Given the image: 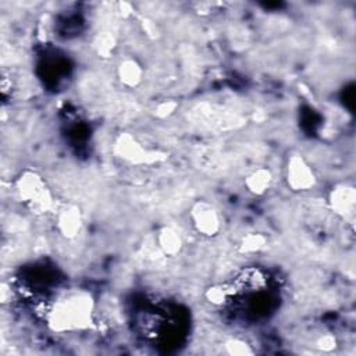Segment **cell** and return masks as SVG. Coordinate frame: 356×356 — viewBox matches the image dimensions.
I'll return each instance as SVG.
<instances>
[{
  "instance_id": "6",
  "label": "cell",
  "mask_w": 356,
  "mask_h": 356,
  "mask_svg": "<svg viewBox=\"0 0 356 356\" xmlns=\"http://www.w3.org/2000/svg\"><path fill=\"white\" fill-rule=\"evenodd\" d=\"M331 210L346 221H352L356 209V191L353 185L338 184L332 188L328 196Z\"/></svg>"
},
{
  "instance_id": "1",
  "label": "cell",
  "mask_w": 356,
  "mask_h": 356,
  "mask_svg": "<svg viewBox=\"0 0 356 356\" xmlns=\"http://www.w3.org/2000/svg\"><path fill=\"white\" fill-rule=\"evenodd\" d=\"M93 298L82 289L70 291L50 302L46 321L54 331H78L90 325L93 320Z\"/></svg>"
},
{
  "instance_id": "7",
  "label": "cell",
  "mask_w": 356,
  "mask_h": 356,
  "mask_svg": "<svg viewBox=\"0 0 356 356\" xmlns=\"http://www.w3.org/2000/svg\"><path fill=\"white\" fill-rule=\"evenodd\" d=\"M56 227L64 238H75L82 229L81 210L74 204H68L58 209L56 213Z\"/></svg>"
},
{
  "instance_id": "15",
  "label": "cell",
  "mask_w": 356,
  "mask_h": 356,
  "mask_svg": "<svg viewBox=\"0 0 356 356\" xmlns=\"http://www.w3.org/2000/svg\"><path fill=\"white\" fill-rule=\"evenodd\" d=\"M177 107H178V104H177L175 102H172V100H165V102H161V103L156 107L154 114H156L159 118H167V117H170V115L175 111Z\"/></svg>"
},
{
  "instance_id": "8",
  "label": "cell",
  "mask_w": 356,
  "mask_h": 356,
  "mask_svg": "<svg viewBox=\"0 0 356 356\" xmlns=\"http://www.w3.org/2000/svg\"><path fill=\"white\" fill-rule=\"evenodd\" d=\"M154 243H156L159 252L164 256H168V257L177 256L181 252L182 246H184L182 236L179 235V232H177L171 227L161 228L156 235Z\"/></svg>"
},
{
  "instance_id": "14",
  "label": "cell",
  "mask_w": 356,
  "mask_h": 356,
  "mask_svg": "<svg viewBox=\"0 0 356 356\" xmlns=\"http://www.w3.org/2000/svg\"><path fill=\"white\" fill-rule=\"evenodd\" d=\"M114 46H115V40H114L113 35H110V33L106 32V33H103V35L99 36V42H97V50H99V53L107 56L110 51H113Z\"/></svg>"
},
{
  "instance_id": "11",
  "label": "cell",
  "mask_w": 356,
  "mask_h": 356,
  "mask_svg": "<svg viewBox=\"0 0 356 356\" xmlns=\"http://www.w3.org/2000/svg\"><path fill=\"white\" fill-rule=\"evenodd\" d=\"M236 289L234 285L229 284H218L206 291V298L210 303L216 306L225 305L231 300V298L235 295Z\"/></svg>"
},
{
  "instance_id": "3",
  "label": "cell",
  "mask_w": 356,
  "mask_h": 356,
  "mask_svg": "<svg viewBox=\"0 0 356 356\" xmlns=\"http://www.w3.org/2000/svg\"><path fill=\"white\" fill-rule=\"evenodd\" d=\"M285 178L288 186L293 192H307L312 191L317 178L312 168V165L306 161V159L300 154H291L285 167Z\"/></svg>"
},
{
  "instance_id": "12",
  "label": "cell",
  "mask_w": 356,
  "mask_h": 356,
  "mask_svg": "<svg viewBox=\"0 0 356 356\" xmlns=\"http://www.w3.org/2000/svg\"><path fill=\"white\" fill-rule=\"evenodd\" d=\"M266 245V238L261 234H248L246 236L242 238L241 243H239V252L241 253H246V254H252V253H257L260 249H263Z\"/></svg>"
},
{
  "instance_id": "16",
  "label": "cell",
  "mask_w": 356,
  "mask_h": 356,
  "mask_svg": "<svg viewBox=\"0 0 356 356\" xmlns=\"http://www.w3.org/2000/svg\"><path fill=\"white\" fill-rule=\"evenodd\" d=\"M317 346L320 349H323V350H330V349H332L335 346V338L332 335H330V334H325V335L318 338Z\"/></svg>"
},
{
  "instance_id": "13",
  "label": "cell",
  "mask_w": 356,
  "mask_h": 356,
  "mask_svg": "<svg viewBox=\"0 0 356 356\" xmlns=\"http://www.w3.org/2000/svg\"><path fill=\"white\" fill-rule=\"evenodd\" d=\"M224 348L228 355H250V353H253V349L250 348V345L241 338L228 339L224 343Z\"/></svg>"
},
{
  "instance_id": "2",
  "label": "cell",
  "mask_w": 356,
  "mask_h": 356,
  "mask_svg": "<svg viewBox=\"0 0 356 356\" xmlns=\"http://www.w3.org/2000/svg\"><path fill=\"white\" fill-rule=\"evenodd\" d=\"M17 192L25 206L38 214L50 211L54 206L53 195L46 181L35 171L22 172L15 182Z\"/></svg>"
},
{
  "instance_id": "5",
  "label": "cell",
  "mask_w": 356,
  "mask_h": 356,
  "mask_svg": "<svg viewBox=\"0 0 356 356\" xmlns=\"http://www.w3.org/2000/svg\"><path fill=\"white\" fill-rule=\"evenodd\" d=\"M114 153L132 164H150L160 159L159 153L145 149L131 134H121L115 139Z\"/></svg>"
},
{
  "instance_id": "4",
  "label": "cell",
  "mask_w": 356,
  "mask_h": 356,
  "mask_svg": "<svg viewBox=\"0 0 356 356\" xmlns=\"http://www.w3.org/2000/svg\"><path fill=\"white\" fill-rule=\"evenodd\" d=\"M195 231L206 238H213L221 231V216L217 207L206 200L196 202L189 213Z\"/></svg>"
},
{
  "instance_id": "10",
  "label": "cell",
  "mask_w": 356,
  "mask_h": 356,
  "mask_svg": "<svg viewBox=\"0 0 356 356\" xmlns=\"http://www.w3.org/2000/svg\"><path fill=\"white\" fill-rule=\"evenodd\" d=\"M273 172L270 168L259 167L249 172L245 178L246 189L253 195H264L273 184Z\"/></svg>"
},
{
  "instance_id": "9",
  "label": "cell",
  "mask_w": 356,
  "mask_h": 356,
  "mask_svg": "<svg viewBox=\"0 0 356 356\" xmlns=\"http://www.w3.org/2000/svg\"><path fill=\"white\" fill-rule=\"evenodd\" d=\"M120 82L127 88H136L143 81V68L135 58H125L117 67Z\"/></svg>"
}]
</instances>
